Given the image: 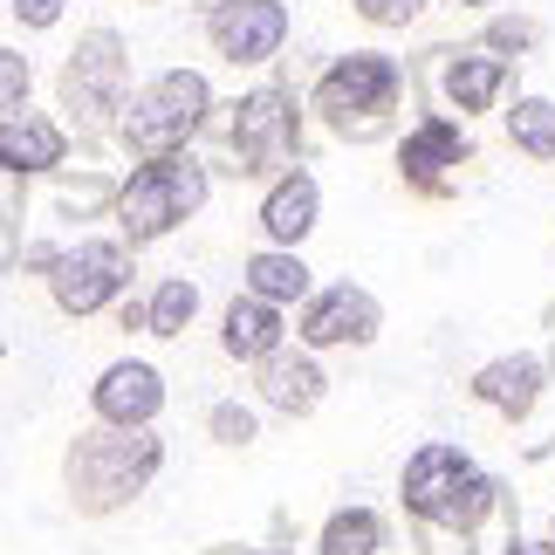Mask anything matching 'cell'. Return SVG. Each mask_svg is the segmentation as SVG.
I'll return each instance as SVG.
<instances>
[{
  "label": "cell",
  "instance_id": "1",
  "mask_svg": "<svg viewBox=\"0 0 555 555\" xmlns=\"http://www.w3.org/2000/svg\"><path fill=\"white\" fill-rule=\"evenodd\" d=\"M404 82H412V69H404L398 55H384V49H350V55H336L330 69L315 76L309 111L323 117L344 144H377V138H391V124H398Z\"/></svg>",
  "mask_w": 555,
  "mask_h": 555
},
{
  "label": "cell",
  "instance_id": "2",
  "mask_svg": "<svg viewBox=\"0 0 555 555\" xmlns=\"http://www.w3.org/2000/svg\"><path fill=\"white\" fill-rule=\"evenodd\" d=\"M158 466H165V439H152V425H96V433L69 439L62 480H69V501L82 515H111V507L138 501L152 487Z\"/></svg>",
  "mask_w": 555,
  "mask_h": 555
},
{
  "label": "cell",
  "instance_id": "3",
  "mask_svg": "<svg viewBox=\"0 0 555 555\" xmlns=\"http://www.w3.org/2000/svg\"><path fill=\"white\" fill-rule=\"evenodd\" d=\"M55 96H62V111H69L76 138L96 152L103 131H117L124 103H131V41H124L117 28H82L76 49L62 55Z\"/></svg>",
  "mask_w": 555,
  "mask_h": 555
},
{
  "label": "cell",
  "instance_id": "4",
  "mask_svg": "<svg viewBox=\"0 0 555 555\" xmlns=\"http://www.w3.org/2000/svg\"><path fill=\"white\" fill-rule=\"evenodd\" d=\"M206 117H212L206 69H165L144 90H131V103L117 117V144L131 158H165V152H185L206 131Z\"/></svg>",
  "mask_w": 555,
  "mask_h": 555
},
{
  "label": "cell",
  "instance_id": "5",
  "mask_svg": "<svg viewBox=\"0 0 555 555\" xmlns=\"http://www.w3.org/2000/svg\"><path fill=\"white\" fill-rule=\"evenodd\" d=\"M206 165L192 152H165V158H138V172L117 185V233L131 247H152L165 241L172 227H185L192 212L206 206Z\"/></svg>",
  "mask_w": 555,
  "mask_h": 555
},
{
  "label": "cell",
  "instance_id": "6",
  "mask_svg": "<svg viewBox=\"0 0 555 555\" xmlns=\"http://www.w3.org/2000/svg\"><path fill=\"white\" fill-rule=\"evenodd\" d=\"M494 501H501V487L446 439L418 446V453L404 460V507H412L418 521H433V528H460L466 535V528L487 521Z\"/></svg>",
  "mask_w": 555,
  "mask_h": 555
},
{
  "label": "cell",
  "instance_id": "7",
  "mask_svg": "<svg viewBox=\"0 0 555 555\" xmlns=\"http://www.w3.org/2000/svg\"><path fill=\"white\" fill-rule=\"evenodd\" d=\"M227 152L241 158L233 172L241 179H268V172H288L295 152H302V96L288 82H261L233 103L227 117Z\"/></svg>",
  "mask_w": 555,
  "mask_h": 555
},
{
  "label": "cell",
  "instance_id": "8",
  "mask_svg": "<svg viewBox=\"0 0 555 555\" xmlns=\"http://www.w3.org/2000/svg\"><path fill=\"white\" fill-rule=\"evenodd\" d=\"M124 282H131V241H76V247H62L55 254V268H49V295H55V309L62 315H96V309H111Z\"/></svg>",
  "mask_w": 555,
  "mask_h": 555
},
{
  "label": "cell",
  "instance_id": "9",
  "mask_svg": "<svg viewBox=\"0 0 555 555\" xmlns=\"http://www.w3.org/2000/svg\"><path fill=\"white\" fill-rule=\"evenodd\" d=\"M206 41L233 69H261L288 41V8L282 0H220V8L206 14Z\"/></svg>",
  "mask_w": 555,
  "mask_h": 555
},
{
  "label": "cell",
  "instance_id": "10",
  "mask_svg": "<svg viewBox=\"0 0 555 555\" xmlns=\"http://www.w3.org/2000/svg\"><path fill=\"white\" fill-rule=\"evenodd\" d=\"M453 165H474V138L460 131V117L425 111L398 144V179L412 192H425V199H446V172Z\"/></svg>",
  "mask_w": 555,
  "mask_h": 555
},
{
  "label": "cell",
  "instance_id": "11",
  "mask_svg": "<svg viewBox=\"0 0 555 555\" xmlns=\"http://www.w3.org/2000/svg\"><path fill=\"white\" fill-rule=\"evenodd\" d=\"M302 344L309 350H364V344H377V330H384V309H377V295L371 288H357V282H336V288H323V295H309L302 302Z\"/></svg>",
  "mask_w": 555,
  "mask_h": 555
},
{
  "label": "cell",
  "instance_id": "12",
  "mask_svg": "<svg viewBox=\"0 0 555 555\" xmlns=\"http://www.w3.org/2000/svg\"><path fill=\"white\" fill-rule=\"evenodd\" d=\"M418 69H425V76H439V103H446V111L480 117V111H494V96L507 90L515 62L494 55V49H425Z\"/></svg>",
  "mask_w": 555,
  "mask_h": 555
},
{
  "label": "cell",
  "instance_id": "13",
  "mask_svg": "<svg viewBox=\"0 0 555 555\" xmlns=\"http://www.w3.org/2000/svg\"><path fill=\"white\" fill-rule=\"evenodd\" d=\"M69 158V131L41 111H14L0 117V172L8 179H35V172H62Z\"/></svg>",
  "mask_w": 555,
  "mask_h": 555
},
{
  "label": "cell",
  "instance_id": "14",
  "mask_svg": "<svg viewBox=\"0 0 555 555\" xmlns=\"http://www.w3.org/2000/svg\"><path fill=\"white\" fill-rule=\"evenodd\" d=\"M90 404H96L103 425H152L165 412V377L152 364H138V357H124V364H111L96 377Z\"/></svg>",
  "mask_w": 555,
  "mask_h": 555
},
{
  "label": "cell",
  "instance_id": "15",
  "mask_svg": "<svg viewBox=\"0 0 555 555\" xmlns=\"http://www.w3.org/2000/svg\"><path fill=\"white\" fill-rule=\"evenodd\" d=\"M315 212H323V185H315V172H302V165L274 172L268 199H261V233H268V247H302L309 233H315Z\"/></svg>",
  "mask_w": 555,
  "mask_h": 555
},
{
  "label": "cell",
  "instance_id": "16",
  "mask_svg": "<svg viewBox=\"0 0 555 555\" xmlns=\"http://www.w3.org/2000/svg\"><path fill=\"white\" fill-rule=\"evenodd\" d=\"M282 336H288L282 302H268V295H254V288L233 295L227 315H220V350L241 357V364H268V357L282 350Z\"/></svg>",
  "mask_w": 555,
  "mask_h": 555
},
{
  "label": "cell",
  "instance_id": "17",
  "mask_svg": "<svg viewBox=\"0 0 555 555\" xmlns=\"http://www.w3.org/2000/svg\"><path fill=\"white\" fill-rule=\"evenodd\" d=\"M542 384H548V364L515 350V357H494V364L474 371V398L487 412H501V418H528L542 404Z\"/></svg>",
  "mask_w": 555,
  "mask_h": 555
},
{
  "label": "cell",
  "instance_id": "18",
  "mask_svg": "<svg viewBox=\"0 0 555 555\" xmlns=\"http://www.w3.org/2000/svg\"><path fill=\"white\" fill-rule=\"evenodd\" d=\"M323 391H330V377H323V364H315L309 350H274L261 364V398L274 412H288V418H309L315 404H323Z\"/></svg>",
  "mask_w": 555,
  "mask_h": 555
},
{
  "label": "cell",
  "instance_id": "19",
  "mask_svg": "<svg viewBox=\"0 0 555 555\" xmlns=\"http://www.w3.org/2000/svg\"><path fill=\"white\" fill-rule=\"evenodd\" d=\"M247 288L254 295H268V302H309V261L295 247H261V254H247Z\"/></svg>",
  "mask_w": 555,
  "mask_h": 555
},
{
  "label": "cell",
  "instance_id": "20",
  "mask_svg": "<svg viewBox=\"0 0 555 555\" xmlns=\"http://www.w3.org/2000/svg\"><path fill=\"white\" fill-rule=\"evenodd\" d=\"M507 144L528 158L555 165V96H515V111H507Z\"/></svg>",
  "mask_w": 555,
  "mask_h": 555
},
{
  "label": "cell",
  "instance_id": "21",
  "mask_svg": "<svg viewBox=\"0 0 555 555\" xmlns=\"http://www.w3.org/2000/svg\"><path fill=\"white\" fill-rule=\"evenodd\" d=\"M384 548V521L371 507H344V515H330L323 528V555H377Z\"/></svg>",
  "mask_w": 555,
  "mask_h": 555
},
{
  "label": "cell",
  "instance_id": "22",
  "mask_svg": "<svg viewBox=\"0 0 555 555\" xmlns=\"http://www.w3.org/2000/svg\"><path fill=\"white\" fill-rule=\"evenodd\" d=\"M192 315H199V288H192L185 274L158 282V295H152V336H185Z\"/></svg>",
  "mask_w": 555,
  "mask_h": 555
},
{
  "label": "cell",
  "instance_id": "23",
  "mask_svg": "<svg viewBox=\"0 0 555 555\" xmlns=\"http://www.w3.org/2000/svg\"><path fill=\"white\" fill-rule=\"evenodd\" d=\"M480 49H494V55H507V62H521L528 49H542V21L535 14H494L480 28Z\"/></svg>",
  "mask_w": 555,
  "mask_h": 555
},
{
  "label": "cell",
  "instance_id": "24",
  "mask_svg": "<svg viewBox=\"0 0 555 555\" xmlns=\"http://www.w3.org/2000/svg\"><path fill=\"white\" fill-rule=\"evenodd\" d=\"M28 90H35V62L21 49H0V117L28 111Z\"/></svg>",
  "mask_w": 555,
  "mask_h": 555
},
{
  "label": "cell",
  "instance_id": "25",
  "mask_svg": "<svg viewBox=\"0 0 555 555\" xmlns=\"http://www.w3.org/2000/svg\"><path fill=\"white\" fill-rule=\"evenodd\" d=\"M55 206H62V212H96V206H117V185L103 179V172L62 179V185H55Z\"/></svg>",
  "mask_w": 555,
  "mask_h": 555
},
{
  "label": "cell",
  "instance_id": "26",
  "mask_svg": "<svg viewBox=\"0 0 555 555\" xmlns=\"http://www.w3.org/2000/svg\"><path fill=\"white\" fill-rule=\"evenodd\" d=\"M357 14L371 21V28H412V21L425 14V0H350Z\"/></svg>",
  "mask_w": 555,
  "mask_h": 555
},
{
  "label": "cell",
  "instance_id": "27",
  "mask_svg": "<svg viewBox=\"0 0 555 555\" xmlns=\"http://www.w3.org/2000/svg\"><path fill=\"white\" fill-rule=\"evenodd\" d=\"M206 425H212V439H220V446H247V439H254V412H247V404H233V398L212 404Z\"/></svg>",
  "mask_w": 555,
  "mask_h": 555
},
{
  "label": "cell",
  "instance_id": "28",
  "mask_svg": "<svg viewBox=\"0 0 555 555\" xmlns=\"http://www.w3.org/2000/svg\"><path fill=\"white\" fill-rule=\"evenodd\" d=\"M62 14H69V0H14V21L28 35H49V28H62Z\"/></svg>",
  "mask_w": 555,
  "mask_h": 555
},
{
  "label": "cell",
  "instance_id": "29",
  "mask_svg": "<svg viewBox=\"0 0 555 555\" xmlns=\"http://www.w3.org/2000/svg\"><path fill=\"white\" fill-rule=\"evenodd\" d=\"M507 555H555V542H521L515 535V542H507Z\"/></svg>",
  "mask_w": 555,
  "mask_h": 555
},
{
  "label": "cell",
  "instance_id": "30",
  "mask_svg": "<svg viewBox=\"0 0 555 555\" xmlns=\"http://www.w3.org/2000/svg\"><path fill=\"white\" fill-rule=\"evenodd\" d=\"M8 247H14V233H0V274H8Z\"/></svg>",
  "mask_w": 555,
  "mask_h": 555
},
{
  "label": "cell",
  "instance_id": "31",
  "mask_svg": "<svg viewBox=\"0 0 555 555\" xmlns=\"http://www.w3.org/2000/svg\"><path fill=\"white\" fill-rule=\"evenodd\" d=\"M212 8H220V0H192V14H199V21H206V14H212Z\"/></svg>",
  "mask_w": 555,
  "mask_h": 555
},
{
  "label": "cell",
  "instance_id": "32",
  "mask_svg": "<svg viewBox=\"0 0 555 555\" xmlns=\"http://www.w3.org/2000/svg\"><path fill=\"white\" fill-rule=\"evenodd\" d=\"M446 8H494V0H446Z\"/></svg>",
  "mask_w": 555,
  "mask_h": 555
},
{
  "label": "cell",
  "instance_id": "33",
  "mask_svg": "<svg viewBox=\"0 0 555 555\" xmlns=\"http://www.w3.org/2000/svg\"><path fill=\"white\" fill-rule=\"evenodd\" d=\"M220 555H227V548H220ZM261 555H282V548H261Z\"/></svg>",
  "mask_w": 555,
  "mask_h": 555
},
{
  "label": "cell",
  "instance_id": "34",
  "mask_svg": "<svg viewBox=\"0 0 555 555\" xmlns=\"http://www.w3.org/2000/svg\"><path fill=\"white\" fill-rule=\"evenodd\" d=\"M138 8H158V0H138Z\"/></svg>",
  "mask_w": 555,
  "mask_h": 555
},
{
  "label": "cell",
  "instance_id": "35",
  "mask_svg": "<svg viewBox=\"0 0 555 555\" xmlns=\"http://www.w3.org/2000/svg\"><path fill=\"white\" fill-rule=\"evenodd\" d=\"M548 371H555V357H548Z\"/></svg>",
  "mask_w": 555,
  "mask_h": 555
}]
</instances>
